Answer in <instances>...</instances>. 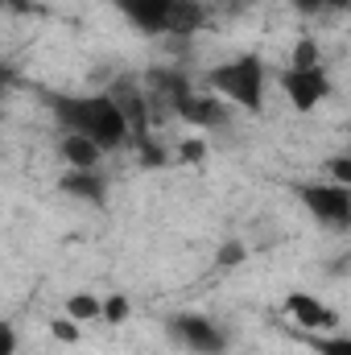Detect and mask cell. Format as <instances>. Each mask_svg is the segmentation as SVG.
<instances>
[{
    "mask_svg": "<svg viewBox=\"0 0 351 355\" xmlns=\"http://www.w3.org/2000/svg\"><path fill=\"white\" fill-rule=\"evenodd\" d=\"M46 103H50L54 120L67 132H79V137L95 141L103 153L132 141L128 137V124H124L120 107L108 99V91L103 95H54V91H46Z\"/></svg>",
    "mask_w": 351,
    "mask_h": 355,
    "instance_id": "6da1fadb",
    "label": "cell"
},
{
    "mask_svg": "<svg viewBox=\"0 0 351 355\" xmlns=\"http://www.w3.org/2000/svg\"><path fill=\"white\" fill-rule=\"evenodd\" d=\"M207 83L215 95H223L228 103L261 116L264 112V62L257 54H240L232 62H219L207 71Z\"/></svg>",
    "mask_w": 351,
    "mask_h": 355,
    "instance_id": "7a4b0ae2",
    "label": "cell"
},
{
    "mask_svg": "<svg viewBox=\"0 0 351 355\" xmlns=\"http://www.w3.org/2000/svg\"><path fill=\"white\" fill-rule=\"evenodd\" d=\"M293 194L302 211L327 227V232H348L351 227V186L339 182H293Z\"/></svg>",
    "mask_w": 351,
    "mask_h": 355,
    "instance_id": "3957f363",
    "label": "cell"
},
{
    "mask_svg": "<svg viewBox=\"0 0 351 355\" xmlns=\"http://www.w3.org/2000/svg\"><path fill=\"white\" fill-rule=\"evenodd\" d=\"M166 335L170 343L190 355H228V331L219 322H211L207 314H170L166 318Z\"/></svg>",
    "mask_w": 351,
    "mask_h": 355,
    "instance_id": "277c9868",
    "label": "cell"
},
{
    "mask_svg": "<svg viewBox=\"0 0 351 355\" xmlns=\"http://www.w3.org/2000/svg\"><path fill=\"white\" fill-rule=\"evenodd\" d=\"M281 91L289 95V103L298 112H310L331 95V75H327V67H285L281 71Z\"/></svg>",
    "mask_w": 351,
    "mask_h": 355,
    "instance_id": "5b68a950",
    "label": "cell"
},
{
    "mask_svg": "<svg viewBox=\"0 0 351 355\" xmlns=\"http://www.w3.org/2000/svg\"><path fill=\"white\" fill-rule=\"evenodd\" d=\"M108 99L120 107V116H124V124H128L132 145L149 141V120H153V107H149V95H145V87H137L132 79H116V83H112V91H108Z\"/></svg>",
    "mask_w": 351,
    "mask_h": 355,
    "instance_id": "8992f818",
    "label": "cell"
},
{
    "mask_svg": "<svg viewBox=\"0 0 351 355\" xmlns=\"http://www.w3.org/2000/svg\"><path fill=\"white\" fill-rule=\"evenodd\" d=\"M112 4L120 8V17H124L132 29H141V33H149V37H166L174 0H112Z\"/></svg>",
    "mask_w": 351,
    "mask_h": 355,
    "instance_id": "52a82bcc",
    "label": "cell"
},
{
    "mask_svg": "<svg viewBox=\"0 0 351 355\" xmlns=\"http://www.w3.org/2000/svg\"><path fill=\"white\" fill-rule=\"evenodd\" d=\"M285 310H289V318H293L298 327H306V331H335V327H339V314H335L327 302L310 297V293H289V297H285Z\"/></svg>",
    "mask_w": 351,
    "mask_h": 355,
    "instance_id": "ba28073f",
    "label": "cell"
},
{
    "mask_svg": "<svg viewBox=\"0 0 351 355\" xmlns=\"http://www.w3.org/2000/svg\"><path fill=\"white\" fill-rule=\"evenodd\" d=\"M174 112L186 124H198V128H228V124H232V116H228V107L219 103V95H194V91H190Z\"/></svg>",
    "mask_w": 351,
    "mask_h": 355,
    "instance_id": "9c48e42d",
    "label": "cell"
},
{
    "mask_svg": "<svg viewBox=\"0 0 351 355\" xmlns=\"http://www.w3.org/2000/svg\"><path fill=\"white\" fill-rule=\"evenodd\" d=\"M58 190L67 198L87 202V207H103L108 202V178L99 174V170H67V174L58 178Z\"/></svg>",
    "mask_w": 351,
    "mask_h": 355,
    "instance_id": "30bf717a",
    "label": "cell"
},
{
    "mask_svg": "<svg viewBox=\"0 0 351 355\" xmlns=\"http://www.w3.org/2000/svg\"><path fill=\"white\" fill-rule=\"evenodd\" d=\"M207 17H211V8L203 4V0H174V8H170V37H190V33H198L203 25H207Z\"/></svg>",
    "mask_w": 351,
    "mask_h": 355,
    "instance_id": "8fae6325",
    "label": "cell"
},
{
    "mask_svg": "<svg viewBox=\"0 0 351 355\" xmlns=\"http://www.w3.org/2000/svg\"><path fill=\"white\" fill-rule=\"evenodd\" d=\"M58 149H62L71 170H99V162H103V149L95 141H87V137H79V132H67Z\"/></svg>",
    "mask_w": 351,
    "mask_h": 355,
    "instance_id": "7c38bea8",
    "label": "cell"
},
{
    "mask_svg": "<svg viewBox=\"0 0 351 355\" xmlns=\"http://www.w3.org/2000/svg\"><path fill=\"white\" fill-rule=\"evenodd\" d=\"M62 314H67L71 322H95V318H99V297H95V293H71L67 306H62Z\"/></svg>",
    "mask_w": 351,
    "mask_h": 355,
    "instance_id": "4fadbf2b",
    "label": "cell"
},
{
    "mask_svg": "<svg viewBox=\"0 0 351 355\" xmlns=\"http://www.w3.org/2000/svg\"><path fill=\"white\" fill-rule=\"evenodd\" d=\"M128 314H132V302H128L124 293H112V297L99 302V318H103V322H124Z\"/></svg>",
    "mask_w": 351,
    "mask_h": 355,
    "instance_id": "5bb4252c",
    "label": "cell"
},
{
    "mask_svg": "<svg viewBox=\"0 0 351 355\" xmlns=\"http://www.w3.org/2000/svg\"><path fill=\"white\" fill-rule=\"evenodd\" d=\"M289 67H323V54H318V42L314 37H302L293 46V62Z\"/></svg>",
    "mask_w": 351,
    "mask_h": 355,
    "instance_id": "9a60e30c",
    "label": "cell"
},
{
    "mask_svg": "<svg viewBox=\"0 0 351 355\" xmlns=\"http://www.w3.org/2000/svg\"><path fill=\"white\" fill-rule=\"evenodd\" d=\"M314 352L318 355H351V339L348 335H318L314 339Z\"/></svg>",
    "mask_w": 351,
    "mask_h": 355,
    "instance_id": "2e32d148",
    "label": "cell"
},
{
    "mask_svg": "<svg viewBox=\"0 0 351 355\" xmlns=\"http://www.w3.org/2000/svg\"><path fill=\"white\" fill-rule=\"evenodd\" d=\"M244 257H248V248H244L240 240H228V244L215 252V265H219V268H232V265H240Z\"/></svg>",
    "mask_w": 351,
    "mask_h": 355,
    "instance_id": "e0dca14e",
    "label": "cell"
},
{
    "mask_svg": "<svg viewBox=\"0 0 351 355\" xmlns=\"http://www.w3.org/2000/svg\"><path fill=\"white\" fill-rule=\"evenodd\" d=\"M327 174H331V182H339V186H351V157L348 153L331 157V162H327Z\"/></svg>",
    "mask_w": 351,
    "mask_h": 355,
    "instance_id": "ac0fdd59",
    "label": "cell"
},
{
    "mask_svg": "<svg viewBox=\"0 0 351 355\" xmlns=\"http://www.w3.org/2000/svg\"><path fill=\"white\" fill-rule=\"evenodd\" d=\"M54 335H58L62 343H75V339H79V322H71V318L62 314V318H54Z\"/></svg>",
    "mask_w": 351,
    "mask_h": 355,
    "instance_id": "d6986e66",
    "label": "cell"
},
{
    "mask_svg": "<svg viewBox=\"0 0 351 355\" xmlns=\"http://www.w3.org/2000/svg\"><path fill=\"white\" fill-rule=\"evenodd\" d=\"M248 8H257V0H215V12H228V17H240Z\"/></svg>",
    "mask_w": 351,
    "mask_h": 355,
    "instance_id": "ffe728a7",
    "label": "cell"
},
{
    "mask_svg": "<svg viewBox=\"0 0 351 355\" xmlns=\"http://www.w3.org/2000/svg\"><path fill=\"white\" fill-rule=\"evenodd\" d=\"M12 352H17V331H12V322H0V355Z\"/></svg>",
    "mask_w": 351,
    "mask_h": 355,
    "instance_id": "44dd1931",
    "label": "cell"
},
{
    "mask_svg": "<svg viewBox=\"0 0 351 355\" xmlns=\"http://www.w3.org/2000/svg\"><path fill=\"white\" fill-rule=\"evenodd\" d=\"M182 157H186V162H203V157H207V141H198V137L186 141V145H182Z\"/></svg>",
    "mask_w": 351,
    "mask_h": 355,
    "instance_id": "7402d4cb",
    "label": "cell"
},
{
    "mask_svg": "<svg viewBox=\"0 0 351 355\" xmlns=\"http://www.w3.org/2000/svg\"><path fill=\"white\" fill-rule=\"evenodd\" d=\"M289 4H293V12H302V17H318V12H327L323 0H289Z\"/></svg>",
    "mask_w": 351,
    "mask_h": 355,
    "instance_id": "603a6c76",
    "label": "cell"
},
{
    "mask_svg": "<svg viewBox=\"0 0 351 355\" xmlns=\"http://www.w3.org/2000/svg\"><path fill=\"white\" fill-rule=\"evenodd\" d=\"M12 87H17V71L0 62V95H4V91H12Z\"/></svg>",
    "mask_w": 351,
    "mask_h": 355,
    "instance_id": "cb8c5ba5",
    "label": "cell"
},
{
    "mask_svg": "<svg viewBox=\"0 0 351 355\" xmlns=\"http://www.w3.org/2000/svg\"><path fill=\"white\" fill-rule=\"evenodd\" d=\"M327 4V12H348L351 8V0H323Z\"/></svg>",
    "mask_w": 351,
    "mask_h": 355,
    "instance_id": "d4e9b609",
    "label": "cell"
},
{
    "mask_svg": "<svg viewBox=\"0 0 351 355\" xmlns=\"http://www.w3.org/2000/svg\"><path fill=\"white\" fill-rule=\"evenodd\" d=\"M4 4H25V0H0V8H4Z\"/></svg>",
    "mask_w": 351,
    "mask_h": 355,
    "instance_id": "484cf974",
    "label": "cell"
}]
</instances>
